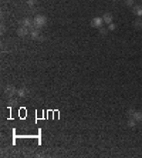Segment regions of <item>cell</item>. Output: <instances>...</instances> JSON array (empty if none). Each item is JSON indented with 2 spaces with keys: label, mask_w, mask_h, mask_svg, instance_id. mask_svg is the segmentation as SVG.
Masks as SVG:
<instances>
[{
  "label": "cell",
  "mask_w": 142,
  "mask_h": 158,
  "mask_svg": "<svg viewBox=\"0 0 142 158\" xmlns=\"http://www.w3.org/2000/svg\"><path fill=\"white\" fill-rule=\"evenodd\" d=\"M132 118L135 120L136 123H142V111H135L134 115H132Z\"/></svg>",
  "instance_id": "30bf717a"
},
{
  "label": "cell",
  "mask_w": 142,
  "mask_h": 158,
  "mask_svg": "<svg viewBox=\"0 0 142 158\" xmlns=\"http://www.w3.org/2000/svg\"><path fill=\"white\" fill-rule=\"evenodd\" d=\"M128 127L129 128H135L136 127V121L132 117H129V120H128Z\"/></svg>",
  "instance_id": "7c38bea8"
},
{
  "label": "cell",
  "mask_w": 142,
  "mask_h": 158,
  "mask_svg": "<svg viewBox=\"0 0 142 158\" xmlns=\"http://www.w3.org/2000/svg\"><path fill=\"white\" fill-rule=\"evenodd\" d=\"M17 34H19V37H26L27 34H30V29H27V27L20 24V27L17 29Z\"/></svg>",
  "instance_id": "3957f363"
},
{
  "label": "cell",
  "mask_w": 142,
  "mask_h": 158,
  "mask_svg": "<svg viewBox=\"0 0 142 158\" xmlns=\"http://www.w3.org/2000/svg\"><path fill=\"white\" fill-rule=\"evenodd\" d=\"M30 36H31L33 40H40V37H41L40 29H33V30H30Z\"/></svg>",
  "instance_id": "52a82bcc"
},
{
  "label": "cell",
  "mask_w": 142,
  "mask_h": 158,
  "mask_svg": "<svg viewBox=\"0 0 142 158\" xmlns=\"http://www.w3.org/2000/svg\"><path fill=\"white\" fill-rule=\"evenodd\" d=\"M16 103H17V101H16L13 97H10V100H9V105H10V107H13V105H16Z\"/></svg>",
  "instance_id": "e0dca14e"
},
{
  "label": "cell",
  "mask_w": 142,
  "mask_h": 158,
  "mask_svg": "<svg viewBox=\"0 0 142 158\" xmlns=\"http://www.w3.org/2000/svg\"><path fill=\"white\" fill-rule=\"evenodd\" d=\"M134 27H136V29H142V17H138V19L134 21Z\"/></svg>",
  "instance_id": "8fae6325"
},
{
  "label": "cell",
  "mask_w": 142,
  "mask_h": 158,
  "mask_svg": "<svg viewBox=\"0 0 142 158\" xmlns=\"http://www.w3.org/2000/svg\"><path fill=\"white\" fill-rule=\"evenodd\" d=\"M17 90H19V88H16L14 86H12V84H10V86L6 87V90H4V91H6L7 97H13L14 94H17Z\"/></svg>",
  "instance_id": "277c9868"
},
{
  "label": "cell",
  "mask_w": 142,
  "mask_h": 158,
  "mask_svg": "<svg viewBox=\"0 0 142 158\" xmlns=\"http://www.w3.org/2000/svg\"><path fill=\"white\" fill-rule=\"evenodd\" d=\"M98 30H100V34H101V36H107V33L110 32V30H108V27H104V26L100 27Z\"/></svg>",
  "instance_id": "4fadbf2b"
},
{
  "label": "cell",
  "mask_w": 142,
  "mask_h": 158,
  "mask_svg": "<svg viewBox=\"0 0 142 158\" xmlns=\"http://www.w3.org/2000/svg\"><path fill=\"white\" fill-rule=\"evenodd\" d=\"M102 24H104L102 17H94V19L91 20V26L94 27V29H100V27H102Z\"/></svg>",
  "instance_id": "7a4b0ae2"
},
{
  "label": "cell",
  "mask_w": 142,
  "mask_h": 158,
  "mask_svg": "<svg viewBox=\"0 0 142 158\" xmlns=\"http://www.w3.org/2000/svg\"><path fill=\"white\" fill-rule=\"evenodd\" d=\"M17 96H19L20 98H24V97H27V96H29V90H27L26 87H21V88H19V90H17Z\"/></svg>",
  "instance_id": "ba28073f"
},
{
  "label": "cell",
  "mask_w": 142,
  "mask_h": 158,
  "mask_svg": "<svg viewBox=\"0 0 142 158\" xmlns=\"http://www.w3.org/2000/svg\"><path fill=\"white\" fill-rule=\"evenodd\" d=\"M141 128H142V123H141Z\"/></svg>",
  "instance_id": "d6986e66"
},
{
  "label": "cell",
  "mask_w": 142,
  "mask_h": 158,
  "mask_svg": "<svg viewBox=\"0 0 142 158\" xmlns=\"http://www.w3.org/2000/svg\"><path fill=\"white\" fill-rule=\"evenodd\" d=\"M21 26H24V27H27V29H30V30H33V29H36L34 27V21H31L30 19H23L21 21Z\"/></svg>",
  "instance_id": "5b68a950"
},
{
  "label": "cell",
  "mask_w": 142,
  "mask_h": 158,
  "mask_svg": "<svg viewBox=\"0 0 142 158\" xmlns=\"http://www.w3.org/2000/svg\"><path fill=\"white\" fill-rule=\"evenodd\" d=\"M115 29H116L115 23H110V24H108V30H110V32H114Z\"/></svg>",
  "instance_id": "5bb4252c"
},
{
  "label": "cell",
  "mask_w": 142,
  "mask_h": 158,
  "mask_svg": "<svg viewBox=\"0 0 142 158\" xmlns=\"http://www.w3.org/2000/svg\"><path fill=\"white\" fill-rule=\"evenodd\" d=\"M132 13L138 17H142V4H135L132 7Z\"/></svg>",
  "instance_id": "8992f818"
},
{
  "label": "cell",
  "mask_w": 142,
  "mask_h": 158,
  "mask_svg": "<svg viewBox=\"0 0 142 158\" xmlns=\"http://www.w3.org/2000/svg\"><path fill=\"white\" fill-rule=\"evenodd\" d=\"M33 21H34V27H36V29H43V27H45V24H47V17L43 16V14H37V16L33 19Z\"/></svg>",
  "instance_id": "6da1fadb"
},
{
  "label": "cell",
  "mask_w": 142,
  "mask_h": 158,
  "mask_svg": "<svg viewBox=\"0 0 142 158\" xmlns=\"http://www.w3.org/2000/svg\"><path fill=\"white\" fill-rule=\"evenodd\" d=\"M134 112H135V110L129 108V110H128V115H129V117H132V115H134Z\"/></svg>",
  "instance_id": "ac0fdd59"
},
{
  "label": "cell",
  "mask_w": 142,
  "mask_h": 158,
  "mask_svg": "<svg viewBox=\"0 0 142 158\" xmlns=\"http://www.w3.org/2000/svg\"><path fill=\"white\" fill-rule=\"evenodd\" d=\"M102 20H104V23L110 24V23H112V20H114V16H112L111 13H105L102 16Z\"/></svg>",
  "instance_id": "9c48e42d"
},
{
  "label": "cell",
  "mask_w": 142,
  "mask_h": 158,
  "mask_svg": "<svg viewBox=\"0 0 142 158\" xmlns=\"http://www.w3.org/2000/svg\"><path fill=\"white\" fill-rule=\"evenodd\" d=\"M125 4L129 7H134L135 4H134V0H125Z\"/></svg>",
  "instance_id": "2e32d148"
},
{
  "label": "cell",
  "mask_w": 142,
  "mask_h": 158,
  "mask_svg": "<svg viewBox=\"0 0 142 158\" xmlns=\"http://www.w3.org/2000/svg\"><path fill=\"white\" fill-rule=\"evenodd\" d=\"M36 3H37V0H27V4H29L30 7L36 6Z\"/></svg>",
  "instance_id": "9a60e30c"
}]
</instances>
